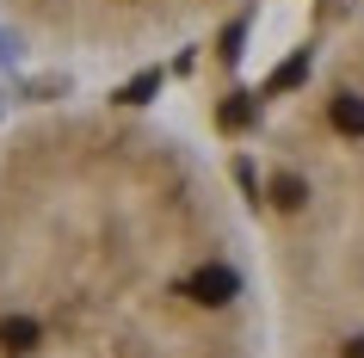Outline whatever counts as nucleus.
Here are the masks:
<instances>
[{
	"label": "nucleus",
	"instance_id": "f257e3e1",
	"mask_svg": "<svg viewBox=\"0 0 364 358\" xmlns=\"http://www.w3.org/2000/svg\"><path fill=\"white\" fill-rule=\"evenodd\" d=\"M0 358H272L253 204L216 149L124 99L6 117Z\"/></svg>",
	"mask_w": 364,
	"mask_h": 358
},
{
	"label": "nucleus",
	"instance_id": "f03ea898",
	"mask_svg": "<svg viewBox=\"0 0 364 358\" xmlns=\"http://www.w3.org/2000/svg\"><path fill=\"white\" fill-rule=\"evenodd\" d=\"M272 358H364V0L284 68L247 161Z\"/></svg>",
	"mask_w": 364,
	"mask_h": 358
},
{
	"label": "nucleus",
	"instance_id": "7ed1b4c3",
	"mask_svg": "<svg viewBox=\"0 0 364 358\" xmlns=\"http://www.w3.org/2000/svg\"><path fill=\"white\" fill-rule=\"evenodd\" d=\"M235 6L241 0H0V25L56 62L142 68L216 31Z\"/></svg>",
	"mask_w": 364,
	"mask_h": 358
}]
</instances>
